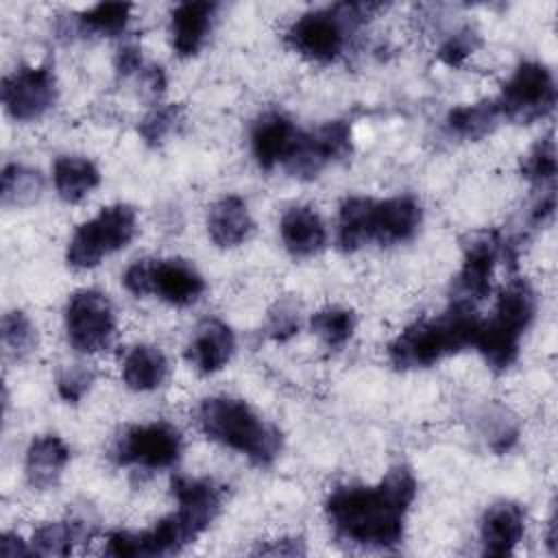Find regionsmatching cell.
Segmentation results:
<instances>
[{"label": "cell", "mask_w": 558, "mask_h": 558, "mask_svg": "<svg viewBox=\"0 0 558 558\" xmlns=\"http://www.w3.org/2000/svg\"><path fill=\"white\" fill-rule=\"evenodd\" d=\"M416 480L405 464L392 466L375 486H338L325 501L333 534L351 545L390 549L401 543Z\"/></svg>", "instance_id": "cell-1"}, {"label": "cell", "mask_w": 558, "mask_h": 558, "mask_svg": "<svg viewBox=\"0 0 558 558\" xmlns=\"http://www.w3.org/2000/svg\"><path fill=\"white\" fill-rule=\"evenodd\" d=\"M480 320L475 305L451 301L442 314L408 325L388 344V360L397 371L429 368L442 357L473 347Z\"/></svg>", "instance_id": "cell-2"}, {"label": "cell", "mask_w": 558, "mask_h": 558, "mask_svg": "<svg viewBox=\"0 0 558 558\" xmlns=\"http://www.w3.org/2000/svg\"><path fill=\"white\" fill-rule=\"evenodd\" d=\"M198 425L209 440L246 456L257 466L272 464L283 445L281 432L235 397L203 399Z\"/></svg>", "instance_id": "cell-3"}, {"label": "cell", "mask_w": 558, "mask_h": 558, "mask_svg": "<svg viewBox=\"0 0 558 558\" xmlns=\"http://www.w3.org/2000/svg\"><path fill=\"white\" fill-rule=\"evenodd\" d=\"M381 7L379 2H340L307 11L292 22L286 41L301 57L329 63L340 57L351 33L368 22Z\"/></svg>", "instance_id": "cell-4"}, {"label": "cell", "mask_w": 558, "mask_h": 558, "mask_svg": "<svg viewBox=\"0 0 558 558\" xmlns=\"http://www.w3.org/2000/svg\"><path fill=\"white\" fill-rule=\"evenodd\" d=\"M536 312V296L525 279H512L497 296L490 318L480 320L475 349L493 371H506L519 355L521 336Z\"/></svg>", "instance_id": "cell-5"}, {"label": "cell", "mask_w": 558, "mask_h": 558, "mask_svg": "<svg viewBox=\"0 0 558 558\" xmlns=\"http://www.w3.org/2000/svg\"><path fill=\"white\" fill-rule=\"evenodd\" d=\"M137 231V216L131 205L116 203L102 207L94 218L78 225L68 242L65 259L72 268L87 270L107 255L124 248Z\"/></svg>", "instance_id": "cell-6"}, {"label": "cell", "mask_w": 558, "mask_h": 558, "mask_svg": "<svg viewBox=\"0 0 558 558\" xmlns=\"http://www.w3.org/2000/svg\"><path fill=\"white\" fill-rule=\"evenodd\" d=\"M65 333L74 351L94 355L107 351L116 338V312L105 292L76 290L65 305Z\"/></svg>", "instance_id": "cell-7"}, {"label": "cell", "mask_w": 558, "mask_h": 558, "mask_svg": "<svg viewBox=\"0 0 558 558\" xmlns=\"http://www.w3.org/2000/svg\"><path fill=\"white\" fill-rule=\"evenodd\" d=\"M181 432L166 423L153 421L126 427L111 447V458L120 466H140L148 471L170 469L181 458Z\"/></svg>", "instance_id": "cell-8"}, {"label": "cell", "mask_w": 558, "mask_h": 558, "mask_svg": "<svg viewBox=\"0 0 558 558\" xmlns=\"http://www.w3.org/2000/svg\"><path fill=\"white\" fill-rule=\"evenodd\" d=\"M506 120L530 124L545 118L556 105V83L547 65L538 61H523L504 83L499 98H495Z\"/></svg>", "instance_id": "cell-9"}, {"label": "cell", "mask_w": 558, "mask_h": 558, "mask_svg": "<svg viewBox=\"0 0 558 558\" xmlns=\"http://www.w3.org/2000/svg\"><path fill=\"white\" fill-rule=\"evenodd\" d=\"M351 153V124L347 120H331L316 131H299L283 168L299 179L318 177L329 163L344 159Z\"/></svg>", "instance_id": "cell-10"}, {"label": "cell", "mask_w": 558, "mask_h": 558, "mask_svg": "<svg viewBox=\"0 0 558 558\" xmlns=\"http://www.w3.org/2000/svg\"><path fill=\"white\" fill-rule=\"evenodd\" d=\"M514 259L512 244H508L497 231H486L471 238L464 244V257L458 275L453 277V296L451 301L475 305L490 294V281L497 262Z\"/></svg>", "instance_id": "cell-11"}, {"label": "cell", "mask_w": 558, "mask_h": 558, "mask_svg": "<svg viewBox=\"0 0 558 558\" xmlns=\"http://www.w3.org/2000/svg\"><path fill=\"white\" fill-rule=\"evenodd\" d=\"M57 102V78L50 65H20L2 78V105L17 122L41 118Z\"/></svg>", "instance_id": "cell-12"}, {"label": "cell", "mask_w": 558, "mask_h": 558, "mask_svg": "<svg viewBox=\"0 0 558 558\" xmlns=\"http://www.w3.org/2000/svg\"><path fill=\"white\" fill-rule=\"evenodd\" d=\"M172 495L177 499V519L196 541L216 519L222 506V488L207 477L177 475L172 480Z\"/></svg>", "instance_id": "cell-13"}, {"label": "cell", "mask_w": 558, "mask_h": 558, "mask_svg": "<svg viewBox=\"0 0 558 558\" xmlns=\"http://www.w3.org/2000/svg\"><path fill=\"white\" fill-rule=\"evenodd\" d=\"M421 205L410 194L390 196L384 201L371 198L368 209V240L379 246L401 244L414 238L421 227Z\"/></svg>", "instance_id": "cell-14"}, {"label": "cell", "mask_w": 558, "mask_h": 558, "mask_svg": "<svg viewBox=\"0 0 558 558\" xmlns=\"http://www.w3.org/2000/svg\"><path fill=\"white\" fill-rule=\"evenodd\" d=\"M205 292L203 275L185 259H150V294H157L161 301L187 307L201 299Z\"/></svg>", "instance_id": "cell-15"}, {"label": "cell", "mask_w": 558, "mask_h": 558, "mask_svg": "<svg viewBox=\"0 0 558 558\" xmlns=\"http://www.w3.org/2000/svg\"><path fill=\"white\" fill-rule=\"evenodd\" d=\"M299 129L281 111L262 113L251 129V150L262 170H272L281 166L288 157L292 144L296 142Z\"/></svg>", "instance_id": "cell-16"}, {"label": "cell", "mask_w": 558, "mask_h": 558, "mask_svg": "<svg viewBox=\"0 0 558 558\" xmlns=\"http://www.w3.org/2000/svg\"><path fill=\"white\" fill-rule=\"evenodd\" d=\"M233 351H235V336L231 327L220 318H205L194 329L185 357L198 373L211 375L227 366Z\"/></svg>", "instance_id": "cell-17"}, {"label": "cell", "mask_w": 558, "mask_h": 558, "mask_svg": "<svg viewBox=\"0 0 558 558\" xmlns=\"http://www.w3.org/2000/svg\"><path fill=\"white\" fill-rule=\"evenodd\" d=\"M525 512L517 501H497L486 508L480 521V541L486 556H508L521 543Z\"/></svg>", "instance_id": "cell-18"}, {"label": "cell", "mask_w": 558, "mask_h": 558, "mask_svg": "<svg viewBox=\"0 0 558 558\" xmlns=\"http://www.w3.org/2000/svg\"><path fill=\"white\" fill-rule=\"evenodd\" d=\"M216 11H218V4L207 0H194V2L187 0L172 9L170 39L179 57H194L203 48L211 31Z\"/></svg>", "instance_id": "cell-19"}, {"label": "cell", "mask_w": 558, "mask_h": 558, "mask_svg": "<svg viewBox=\"0 0 558 558\" xmlns=\"http://www.w3.org/2000/svg\"><path fill=\"white\" fill-rule=\"evenodd\" d=\"M281 242L292 257H312L327 244V229L316 209L307 205L290 207L279 225Z\"/></svg>", "instance_id": "cell-20"}, {"label": "cell", "mask_w": 558, "mask_h": 558, "mask_svg": "<svg viewBox=\"0 0 558 558\" xmlns=\"http://www.w3.org/2000/svg\"><path fill=\"white\" fill-rule=\"evenodd\" d=\"M255 229L246 203L235 196L218 198L207 211V233L211 242L220 248H233L244 244Z\"/></svg>", "instance_id": "cell-21"}, {"label": "cell", "mask_w": 558, "mask_h": 558, "mask_svg": "<svg viewBox=\"0 0 558 558\" xmlns=\"http://www.w3.org/2000/svg\"><path fill=\"white\" fill-rule=\"evenodd\" d=\"M68 460H70V449L59 436L44 434L33 438L24 460V473H26L28 486L35 490H48L57 486Z\"/></svg>", "instance_id": "cell-22"}, {"label": "cell", "mask_w": 558, "mask_h": 558, "mask_svg": "<svg viewBox=\"0 0 558 558\" xmlns=\"http://www.w3.org/2000/svg\"><path fill=\"white\" fill-rule=\"evenodd\" d=\"M168 377V360L161 349L150 344L133 347L122 362V379L135 392L159 388Z\"/></svg>", "instance_id": "cell-23"}, {"label": "cell", "mask_w": 558, "mask_h": 558, "mask_svg": "<svg viewBox=\"0 0 558 558\" xmlns=\"http://www.w3.org/2000/svg\"><path fill=\"white\" fill-rule=\"evenodd\" d=\"M52 181L61 201L78 203L100 183V172L87 157L61 155L52 166Z\"/></svg>", "instance_id": "cell-24"}, {"label": "cell", "mask_w": 558, "mask_h": 558, "mask_svg": "<svg viewBox=\"0 0 558 558\" xmlns=\"http://www.w3.org/2000/svg\"><path fill=\"white\" fill-rule=\"evenodd\" d=\"M501 109L495 98H484L473 105L453 107L447 113V131L460 140H482L490 135L501 120Z\"/></svg>", "instance_id": "cell-25"}, {"label": "cell", "mask_w": 558, "mask_h": 558, "mask_svg": "<svg viewBox=\"0 0 558 558\" xmlns=\"http://www.w3.org/2000/svg\"><path fill=\"white\" fill-rule=\"evenodd\" d=\"M131 9L129 2H98L74 15L72 31L78 35H120L126 28Z\"/></svg>", "instance_id": "cell-26"}, {"label": "cell", "mask_w": 558, "mask_h": 558, "mask_svg": "<svg viewBox=\"0 0 558 558\" xmlns=\"http://www.w3.org/2000/svg\"><path fill=\"white\" fill-rule=\"evenodd\" d=\"M368 209L371 198L366 196H349L342 201L338 211V229L336 240L344 253H353L368 244Z\"/></svg>", "instance_id": "cell-27"}, {"label": "cell", "mask_w": 558, "mask_h": 558, "mask_svg": "<svg viewBox=\"0 0 558 558\" xmlns=\"http://www.w3.org/2000/svg\"><path fill=\"white\" fill-rule=\"evenodd\" d=\"M44 192V177L39 170L22 166V163H7L2 170V205L4 207H28L33 205Z\"/></svg>", "instance_id": "cell-28"}, {"label": "cell", "mask_w": 558, "mask_h": 558, "mask_svg": "<svg viewBox=\"0 0 558 558\" xmlns=\"http://www.w3.org/2000/svg\"><path fill=\"white\" fill-rule=\"evenodd\" d=\"M85 538V527L78 521H50L37 527L31 536L33 556H68L78 541Z\"/></svg>", "instance_id": "cell-29"}, {"label": "cell", "mask_w": 558, "mask_h": 558, "mask_svg": "<svg viewBox=\"0 0 558 558\" xmlns=\"http://www.w3.org/2000/svg\"><path fill=\"white\" fill-rule=\"evenodd\" d=\"M355 325H357V318L353 310L340 307V305L323 307L310 320L312 331L320 338V342L327 349H333V351L342 349L351 340Z\"/></svg>", "instance_id": "cell-30"}, {"label": "cell", "mask_w": 558, "mask_h": 558, "mask_svg": "<svg viewBox=\"0 0 558 558\" xmlns=\"http://www.w3.org/2000/svg\"><path fill=\"white\" fill-rule=\"evenodd\" d=\"M0 338L4 355L15 362L24 360L37 347V329L31 318L20 310H11L2 316Z\"/></svg>", "instance_id": "cell-31"}, {"label": "cell", "mask_w": 558, "mask_h": 558, "mask_svg": "<svg viewBox=\"0 0 558 558\" xmlns=\"http://www.w3.org/2000/svg\"><path fill=\"white\" fill-rule=\"evenodd\" d=\"M521 174L536 183V185H545L551 183L556 177V144L551 133L541 137L523 157L521 163Z\"/></svg>", "instance_id": "cell-32"}, {"label": "cell", "mask_w": 558, "mask_h": 558, "mask_svg": "<svg viewBox=\"0 0 558 558\" xmlns=\"http://www.w3.org/2000/svg\"><path fill=\"white\" fill-rule=\"evenodd\" d=\"M301 327V310L294 299H281L277 301L268 312V336L272 340H288L292 338Z\"/></svg>", "instance_id": "cell-33"}, {"label": "cell", "mask_w": 558, "mask_h": 558, "mask_svg": "<svg viewBox=\"0 0 558 558\" xmlns=\"http://www.w3.org/2000/svg\"><path fill=\"white\" fill-rule=\"evenodd\" d=\"M94 371L85 364H68L57 375V390L68 403H76L94 384Z\"/></svg>", "instance_id": "cell-34"}, {"label": "cell", "mask_w": 558, "mask_h": 558, "mask_svg": "<svg viewBox=\"0 0 558 558\" xmlns=\"http://www.w3.org/2000/svg\"><path fill=\"white\" fill-rule=\"evenodd\" d=\"M477 46H480V35L475 33V28L464 26L445 39V44L438 50V59L449 68H460Z\"/></svg>", "instance_id": "cell-35"}, {"label": "cell", "mask_w": 558, "mask_h": 558, "mask_svg": "<svg viewBox=\"0 0 558 558\" xmlns=\"http://www.w3.org/2000/svg\"><path fill=\"white\" fill-rule=\"evenodd\" d=\"M179 113L181 109L177 105H168L161 109H155L150 116H146L140 124V135L148 142V144H157L161 142L179 122Z\"/></svg>", "instance_id": "cell-36"}, {"label": "cell", "mask_w": 558, "mask_h": 558, "mask_svg": "<svg viewBox=\"0 0 558 558\" xmlns=\"http://www.w3.org/2000/svg\"><path fill=\"white\" fill-rule=\"evenodd\" d=\"M124 288L133 296H148L150 294V259H137L133 262L124 275H122Z\"/></svg>", "instance_id": "cell-37"}, {"label": "cell", "mask_w": 558, "mask_h": 558, "mask_svg": "<svg viewBox=\"0 0 558 558\" xmlns=\"http://www.w3.org/2000/svg\"><path fill=\"white\" fill-rule=\"evenodd\" d=\"M142 68V54H140V46L137 44H122L118 54H116V70L122 76H129L133 72H137Z\"/></svg>", "instance_id": "cell-38"}, {"label": "cell", "mask_w": 558, "mask_h": 558, "mask_svg": "<svg viewBox=\"0 0 558 558\" xmlns=\"http://www.w3.org/2000/svg\"><path fill=\"white\" fill-rule=\"evenodd\" d=\"M0 556L4 558H17V556H33L31 543H26L22 536L7 532L0 538Z\"/></svg>", "instance_id": "cell-39"}, {"label": "cell", "mask_w": 558, "mask_h": 558, "mask_svg": "<svg viewBox=\"0 0 558 558\" xmlns=\"http://www.w3.org/2000/svg\"><path fill=\"white\" fill-rule=\"evenodd\" d=\"M257 554H270V556H301L305 554L301 538H281L272 541V545H264L257 549Z\"/></svg>", "instance_id": "cell-40"}]
</instances>
